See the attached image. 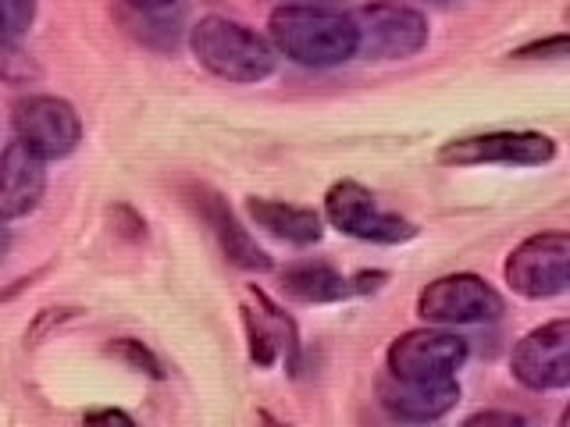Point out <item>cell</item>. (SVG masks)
<instances>
[{"label": "cell", "instance_id": "obj_1", "mask_svg": "<svg viewBox=\"0 0 570 427\" xmlns=\"http://www.w3.org/2000/svg\"><path fill=\"white\" fill-rule=\"evenodd\" d=\"M267 36L275 53L303 68H335L356 58V29L343 11L285 4L267 18Z\"/></svg>", "mask_w": 570, "mask_h": 427}, {"label": "cell", "instance_id": "obj_2", "mask_svg": "<svg viewBox=\"0 0 570 427\" xmlns=\"http://www.w3.org/2000/svg\"><path fill=\"white\" fill-rule=\"evenodd\" d=\"M189 50L196 64L222 82L257 86L275 76V47L257 29L225 14H207L189 29Z\"/></svg>", "mask_w": 570, "mask_h": 427}, {"label": "cell", "instance_id": "obj_3", "mask_svg": "<svg viewBox=\"0 0 570 427\" xmlns=\"http://www.w3.org/2000/svg\"><path fill=\"white\" fill-rule=\"evenodd\" d=\"M356 53L367 61H406L428 47V18L396 0H371L353 14Z\"/></svg>", "mask_w": 570, "mask_h": 427}, {"label": "cell", "instance_id": "obj_4", "mask_svg": "<svg viewBox=\"0 0 570 427\" xmlns=\"http://www.w3.org/2000/svg\"><path fill=\"white\" fill-rule=\"evenodd\" d=\"M335 231H343L350 239L379 242V246H403L417 239V225L400 218V214L382 210L374 192L353 178H343L325 192V214H321Z\"/></svg>", "mask_w": 570, "mask_h": 427}, {"label": "cell", "instance_id": "obj_5", "mask_svg": "<svg viewBox=\"0 0 570 427\" xmlns=\"http://www.w3.org/2000/svg\"><path fill=\"white\" fill-rule=\"evenodd\" d=\"M507 314V302L485 278L471 271L442 275L428 281L417 296V317L424 325L460 328V325H489Z\"/></svg>", "mask_w": 570, "mask_h": 427}, {"label": "cell", "instance_id": "obj_6", "mask_svg": "<svg viewBox=\"0 0 570 427\" xmlns=\"http://www.w3.org/2000/svg\"><path fill=\"white\" fill-rule=\"evenodd\" d=\"M507 285L524 299L563 296L570 285V236L567 231H542L510 249L503 264Z\"/></svg>", "mask_w": 570, "mask_h": 427}, {"label": "cell", "instance_id": "obj_7", "mask_svg": "<svg viewBox=\"0 0 570 427\" xmlns=\"http://www.w3.org/2000/svg\"><path fill=\"white\" fill-rule=\"evenodd\" d=\"M14 139L40 160H65L79 150L82 121L61 97H22L11 107Z\"/></svg>", "mask_w": 570, "mask_h": 427}, {"label": "cell", "instance_id": "obj_8", "mask_svg": "<svg viewBox=\"0 0 570 427\" xmlns=\"http://www.w3.org/2000/svg\"><path fill=\"white\" fill-rule=\"evenodd\" d=\"M471 346L468 338L456 331H445L439 325L403 331L392 338L385 352V370L396 378H417V381H435V378H456V370L468 364Z\"/></svg>", "mask_w": 570, "mask_h": 427}, {"label": "cell", "instance_id": "obj_9", "mask_svg": "<svg viewBox=\"0 0 570 427\" xmlns=\"http://www.w3.org/2000/svg\"><path fill=\"white\" fill-rule=\"evenodd\" d=\"M557 157V142L546 132H478L450 139L439 150V160L450 168H478V165H499V168H542Z\"/></svg>", "mask_w": 570, "mask_h": 427}, {"label": "cell", "instance_id": "obj_10", "mask_svg": "<svg viewBox=\"0 0 570 427\" xmlns=\"http://www.w3.org/2000/svg\"><path fill=\"white\" fill-rule=\"evenodd\" d=\"M513 378L531 391H560L570 385V320L557 317L528 331L510 352Z\"/></svg>", "mask_w": 570, "mask_h": 427}, {"label": "cell", "instance_id": "obj_11", "mask_svg": "<svg viewBox=\"0 0 570 427\" xmlns=\"http://www.w3.org/2000/svg\"><path fill=\"white\" fill-rule=\"evenodd\" d=\"M379 403L389 417L406 420V424H432L453 414L460 403V381L456 378H435V381H417V378H396V374H382L379 378Z\"/></svg>", "mask_w": 570, "mask_h": 427}, {"label": "cell", "instance_id": "obj_12", "mask_svg": "<svg viewBox=\"0 0 570 427\" xmlns=\"http://www.w3.org/2000/svg\"><path fill=\"white\" fill-rule=\"evenodd\" d=\"M389 281L385 271H361V275H343L325 260H299L282 271V292L296 302H343L353 296L379 292Z\"/></svg>", "mask_w": 570, "mask_h": 427}, {"label": "cell", "instance_id": "obj_13", "mask_svg": "<svg viewBox=\"0 0 570 427\" xmlns=\"http://www.w3.org/2000/svg\"><path fill=\"white\" fill-rule=\"evenodd\" d=\"M189 203L196 214H200V221L210 228V236H214V242H218L222 257L232 267H239V271H272V257H267V249L257 246V239L239 225V218L232 214V207L225 203L222 192H214L207 186H193Z\"/></svg>", "mask_w": 570, "mask_h": 427}, {"label": "cell", "instance_id": "obj_14", "mask_svg": "<svg viewBox=\"0 0 570 427\" xmlns=\"http://www.w3.org/2000/svg\"><path fill=\"white\" fill-rule=\"evenodd\" d=\"M243 325H246V342H249V360L257 367H275V360L285 356V367L293 374L299 370V335L296 325L285 317L264 292H254V307H243Z\"/></svg>", "mask_w": 570, "mask_h": 427}, {"label": "cell", "instance_id": "obj_15", "mask_svg": "<svg viewBox=\"0 0 570 427\" xmlns=\"http://www.w3.org/2000/svg\"><path fill=\"white\" fill-rule=\"evenodd\" d=\"M47 192V160L29 153L22 142L0 150V221H18L40 207Z\"/></svg>", "mask_w": 570, "mask_h": 427}, {"label": "cell", "instance_id": "obj_16", "mask_svg": "<svg viewBox=\"0 0 570 427\" xmlns=\"http://www.w3.org/2000/svg\"><path fill=\"white\" fill-rule=\"evenodd\" d=\"M246 214L267 236L289 246H317L325 236V218L311 207H296L285 200H267V196H246Z\"/></svg>", "mask_w": 570, "mask_h": 427}, {"label": "cell", "instance_id": "obj_17", "mask_svg": "<svg viewBox=\"0 0 570 427\" xmlns=\"http://www.w3.org/2000/svg\"><path fill=\"white\" fill-rule=\"evenodd\" d=\"M36 22V0H0V40H22Z\"/></svg>", "mask_w": 570, "mask_h": 427}, {"label": "cell", "instance_id": "obj_18", "mask_svg": "<svg viewBox=\"0 0 570 427\" xmlns=\"http://www.w3.org/2000/svg\"><path fill=\"white\" fill-rule=\"evenodd\" d=\"M107 352L118 356V360H125L132 370L147 374V378H154V381L165 378V370H160V360H157V356H154L147 346H142V342H136V338H115L111 349H107Z\"/></svg>", "mask_w": 570, "mask_h": 427}, {"label": "cell", "instance_id": "obj_19", "mask_svg": "<svg viewBox=\"0 0 570 427\" xmlns=\"http://www.w3.org/2000/svg\"><path fill=\"white\" fill-rule=\"evenodd\" d=\"M513 58H567V36H552V40H542V43H531V47H521L513 53Z\"/></svg>", "mask_w": 570, "mask_h": 427}, {"label": "cell", "instance_id": "obj_20", "mask_svg": "<svg viewBox=\"0 0 570 427\" xmlns=\"http://www.w3.org/2000/svg\"><path fill=\"white\" fill-rule=\"evenodd\" d=\"M468 427H481V424H507V427H517V424H524L521 414H499V409H481V414L468 417L463 420Z\"/></svg>", "mask_w": 570, "mask_h": 427}, {"label": "cell", "instance_id": "obj_21", "mask_svg": "<svg viewBox=\"0 0 570 427\" xmlns=\"http://www.w3.org/2000/svg\"><path fill=\"white\" fill-rule=\"evenodd\" d=\"M121 4H129L139 14H165L168 8L178 4V0H121Z\"/></svg>", "mask_w": 570, "mask_h": 427}, {"label": "cell", "instance_id": "obj_22", "mask_svg": "<svg viewBox=\"0 0 570 427\" xmlns=\"http://www.w3.org/2000/svg\"><path fill=\"white\" fill-rule=\"evenodd\" d=\"M86 420L89 424H100V420H107V424H132V417L121 414V409H89Z\"/></svg>", "mask_w": 570, "mask_h": 427}, {"label": "cell", "instance_id": "obj_23", "mask_svg": "<svg viewBox=\"0 0 570 427\" xmlns=\"http://www.w3.org/2000/svg\"><path fill=\"white\" fill-rule=\"evenodd\" d=\"M8 249H11V236H8V225L0 221V260L8 257Z\"/></svg>", "mask_w": 570, "mask_h": 427}]
</instances>
